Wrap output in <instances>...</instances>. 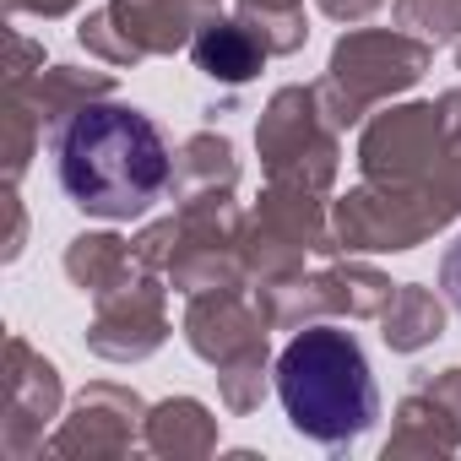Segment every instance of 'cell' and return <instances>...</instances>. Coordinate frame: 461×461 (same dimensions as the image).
<instances>
[{
    "instance_id": "obj_2",
    "label": "cell",
    "mask_w": 461,
    "mask_h": 461,
    "mask_svg": "<svg viewBox=\"0 0 461 461\" xmlns=\"http://www.w3.org/2000/svg\"><path fill=\"white\" fill-rule=\"evenodd\" d=\"M277 396L288 423L315 445H348L380 423L375 369L342 326L299 331L277 358Z\"/></svg>"
},
{
    "instance_id": "obj_1",
    "label": "cell",
    "mask_w": 461,
    "mask_h": 461,
    "mask_svg": "<svg viewBox=\"0 0 461 461\" xmlns=\"http://www.w3.org/2000/svg\"><path fill=\"white\" fill-rule=\"evenodd\" d=\"M50 158H55L60 195L77 212L104 222L141 217L168 190V174H174L158 120L109 98L60 114L50 131Z\"/></svg>"
},
{
    "instance_id": "obj_3",
    "label": "cell",
    "mask_w": 461,
    "mask_h": 461,
    "mask_svg": "<svg viewBox=\"0 0 461 461\" xmlns=\"http://www.w3.org/2000/svg\"><path fill=\"white\" fill-rule=\"evenodd\" d=\"M439 288H445V299L456 304V315H461V234L445 245V256H439Z\"/></svg>"
}]
</instances>
